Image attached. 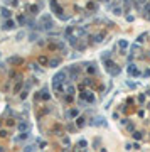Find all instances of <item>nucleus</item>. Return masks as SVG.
<instances>
[{
	"label": "nucleus",
	"instance_id": "nucleus-2",
	"mask_svg": "<svg viewBox=\"0 0 150 152\" xmlns=\"http://www.w3.org/2000/svg\"><path fill=\"white\" fill-rule=\"evenodd\" d=\"M15 27V22L14 20H10V19H9V20H5V24H4V29L5 30H10V29H14Z\"/></svg>",
	"mask_w": 150,
	"mask_h": 152
},
{
	"label": "nucleus",
	"instance_id": "nucleus-9",
	"mask_svg": "<svg viewBox=\"0 0 150 152\" xmlns=\"http://www.w3.org/2000/svg\"><path fill=\"white\" fill-rule=\"evenodd\" d=\"M76 113H78V110H71V111H69V117H74Z\"/></svg>",
	"mask_w": 150,
	"mask_h": 152
},
{
	"label": "nucleus",
	"instance_id": "nucleus-3",
	"mask_svg": "<svg viewBox=\"0 0 150 152\" xmlns=\"http://www.w3.org/2000/svg\"><path fill=\"white\" fill-rule=\"evenodd\" d=\"M12 14H10V10L7 9V7H2V17H5V19H9Z\"/></svg>",
	"mask_w": 150,
	"mask_h": 152
},
{
	"label": "nucleus",
	"instance_id": "nucleus-13",
	"mask_svg": "<svg viewBox=\"0 0 150 152\" xmlns=\"http://www.w3.org/2000/svg\"><path fill=\"white\" fill-rule=\"evenodd\" d=\"M106 2H108V0H106Z\"/></svg>",
	"mask_w": 150,
	"mask_h": 152
},
{
	"label": "nucleus",
	"instance_id": "nucleus-7",
	"mask_svg": "<svg viewBox=\"0 0 150 152\" xmlns=\"http://www.w3.org/2000/svg\"><path fill=\"white\" fill-rule=\"evenodd\" d=\"M24 152H34V145H27V149Z\"/></svg>",
	"mask_w": 150,
	"mask_h": 152
},
{
	"label": "nucleus",
	"instance_id": "nucleus-11",
	"mask_svg": "<svg viewBox=\"0 0 150 152\" xmlns=\"http://www.w3.org/2000/svg\"><path fill=\"white\" fill-rule=\"evenodd\" d=\"M84 118H78V125H84V122H83Z\"/></svg>",
	"mask_w": 150,
	"mask_h": 152
},
{
	"label": "nucleus",
	"instance_id": "nucleus-1",
	"mask_svg": "<svg viewBox=\"0 0 150 152\" xmlns=\"http://www.w3.org/2000/svg\"><path fill=\"white\" fill-rule=\"evenodd\" d=\"M128 74H130V76H140V71H138V69L132 64V66L128 68Z\"/></svg>",
	"mask_w": 150,
	"mask_h": 152
},
{
	"label": "nucleus",
	"instance_id": "nucleus-8",
	"mask_svg": "<svg viewBox=\"0 0 150 152\" xmlns=\"http://www.w3.org/2000/svg\"><path fill=\"white\" fill-rule=\"evenodd\" d=\"M19 128H20V130H24V128H27V123H24V122H22L20 125H19Z\"/></svg>",
	"mask_w": 150,
	"mask_h": 152
},
{
	"label": "nucleus",
	"instance_id": "nucleus-12",
	"mask_svg": "<svg viewBox=\"0 0 150 152\" xmlns=\"http://www.w3.org/2000/svg\"><path fill=\"white\" fill-rule=\"evenodd\" d=\"M0 152H4V149H0Z\"/></svg>",
	"mask_w": 150,
	"mask_h": 152
},
{
	"label": "nucleus",
	"instance_id": "nucleus-5",
	"mask_svg": "<svg viewBox=\"0 0 150 152\" xmlns=\"http://www.w3.org/2000/svg\"><path fill=\"white\" fill-rule=\"evenodd\" d=\"M120 47H121V49L128 47V42H126V41H120Z\"/></svg>",
	"mask_w": 150,
	"mask_h": 152
},
{
	"label": "nucleus",
	"instance_id": "nucleus-10",
	"mask_svg": "<svg viewBox=\"0 0 150 152\" xmlns=\"http://www.w3.org/2000/svg\"><path fill=\"white\" fill-rule=\"evenodd\" d=\"M68 91H69V93H71V95H73V93H74V88H73V86H71V85H69V86H68Z\"/></svg>",
	"mask_w": 150,
	"mask_h": 152
},
{
	"label": "nucleus",
	"instance_id": "nucleus-6",
	"mask_svg": "<svg viewBox=\"0 0 150 152\" xmlns=\"http://www.w3.org/2000/svg\"><path fill=\"white\" fill-rule=\"evenodd\" d=\"M113 14H116V15H120V14H121V7H120V9H118V7H116V9H113Z\"/></svg>",
	"mask_w": 150,
	"mask_h": 152
},
{
	"label": "nucleus",
	"instance_id": "nucleus-4",
	"mask_svg": "<svg viewBox=\"0 0 150 152\" xmlns=\"http://www.w3.org/2000/svg\"><path fill=\"white\" fill-rule=\"evenodd\" d=\"M93 123H95V125H98V127H100V125H103V123H105V122H103V117H96V120L93 122Z\"/></svg>",
	"mask_w": 150,
	"mask_h": 152
}]
</instances>
